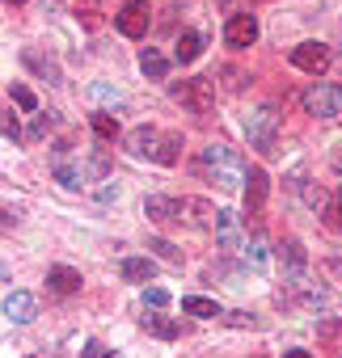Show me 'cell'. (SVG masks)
Masks as SVG:
<instances>
[{
    "label": "cell",
    "mask_w": 342,
    "mask_h": 358,
    "mask_svg": "<svg viewBox=\"0 0 342 358\" xmlns=\"http://www.w3.org/2000/svg\"><path fill=\"white\" fill-rule=\"evenodd\" d=\"M241 253H245V262H249L254 270H262V266H266V241H262V236L245 241V249H241Z\"/></svg>",
    "instance_id": "7402d4cb"
},
{
    "label": "cell",
    "mask_w": 342,
    "mask_h": 358,
    "mask_svg": "<svg viewBox=\"0 0 342 358\" xmlns=\"http://www.w3.org/2000/svg\"><path fill=\"white\" fill-rule=\"evenodd\" d=\"M51 127H55V114L47 110V114H39V122L30 127V139H47V131H51Z\"/></svg>",
    "instance_id": "4316f807"
},
{
    "label": "cell",
    "mask_w": 342,
    "mask_h": 358,
    "mask_svg": "<svg viewBox=\"0 0 342 358\" xmlns=\"http://www.w3.org/2000/svg\"><path fill=\"white\" fill-rule=\"evenodd\" d=\"M182 312H191V316H203V320H216V316H224V312H220V303H216V299H203V295H186V299H182Z\"/></svg>",
    "instance_id": "ac0fdd59"
},
{
    "label": "cell",
    "mask_w": 342,
    "mask_h": 358,
    "mask_svg": "<svg viewBox=\"0 0 342 358\" xmlns=\"http://www.w3.org/2000/svg\"><path fill=\"white\" fill-rule=\"evenodd\" d=\"M199 55H203V34L199 30H182L178 43H174V59L178 64H195Z\"/></svg>",
    "instance_id": "2e32d148"
},
{
    "label": "cell",
    "mask_w": 342,
    "mask_h": 358,
    "mask_svg": "<svg viewBox=\"0 0 342 358\" xmlns=\"http://www.w3.org/2000/svg\"><path fill=\"white\" fill-rule=\"evenodd\" d=\"M220 5H228V0H220Z\"/></svg>",
    "instance_id": "f35d334b"
},
{
    "label": "cell",
    "mask_w": 342,
    "mask_h": 358,
    "mask_svg": "<svg viewBox=\"0 0 342 358\" xmlns=\"http://www.w3.org/2000/svg\"><path fill=\"white\" fill-rule=\"evenodd\" d=\"M5 316H9L13 324H30V320L39 316V299H34L30 291H9V295H5Z\"/></svg>",
    "instance_id": "8fae6325"
},
{
    "label": "cell",
    "mask_w": 342,
    "mask_h": 358,
    "mask_svg": "<svg viewBox=\"0 0 342 358\" xmlns=\"http://www.w3.org/2000/svg\"><path fill=\"white\" fill-rule=\"evenodd\" d=\"M245 228H241V220H237V211H216V245L224 249V253H237V249H245Z\"/></svg>",
    "instance_id": "8992f818"
},
{
    "label": "cell",
    "mask_w": 342,
    "mask_h": 358,
    "mask_svg": "<svg viewBox=\"0 0 342 358\" xmlns=\"http://www.w3.org/2000/svg\"><path fill=\"white\" fill-rule=\"evenodd\" d=\"M325 224L334 228V232H342V186L329 194V203H325Z\"/></svg>",
    "instance_id": "603a6c76"
},
{
    "label": "cell",
    "mask_w": 342,
    "mask_h": 358,
    "mask_svg": "<svg viewBox=\"0 0 342 358\" xmlns=\"http://www.w3.org/2000/svg\"><path fill=\"white\" fill-rule=\"evenodd\" d=\"M13 101H18L22 110H34V106H39V101H34V93H30L26 85H13Z\"/></svg>",
    "instance_id": "f546056e"
},
{
    "label": "cell",
    "mask_w": 342,
    "mask_h": 358,
    "mask_svg": "<svg viewBox=\"0 0 342 358\" xmlns=\"http://www.w3.org/2000/svg\"><path fill=\"white\" fill-rule=\"evenodd\" d=\"M144 303H148V308H165V303H169V291H165V287H148V291H144Z\"/></svg>",
    "instance_id": "f1b7e54d"
},
{
    "label": "cell",
    "mask_w": 342,
    "mask_h": 358,
    "mask_svg": "<svg viewBox=\"0 0 342 358\" xmlns=\"http://www.w3.org/2000/svg\"><path fill=\"white\" fill-rule=\"evenodd\" d=\"M47 287H51L55 295H72V291H81V270H72V266H51V270H47Z\"/></svg>",
    "instance_id": "5bb4252c"
},
{
    "label": "cell",
    "mask_w": 342,
    "mask_h": 358,
    "mask_svg": "<svg viewBox=\"0 0 342 358\" xmlns=\"http://www.w3.org/2000/svg\"><path fill=\"white\" fill-rule=\"evenodd\" d=\"M178 148H182V135L169 131V135L160 139V160H156V164H178Z\"/></svg>",
    "instance_id": "cb8c5ba5"
},
{
    "label": "cell",
    "mask_w": 342,
    "mask_h": 358,
    "mask_svg": "<svg viewBox=\"0 0 342 358\" xmlns=\"http://www.w3.org/2000/svg\"><path fill=\"white\" fill-rule=\"evenodd\" d=\"M245 135L258 152H275V139H279V110L275 106H258L245 114Z\"/></svg>",
    "instance_id": "3957f363"
},
{
    "label": "cell",
    "mask_w": 342,
    "mask_h": 358,
    "mask_svg": "<svg viewBox=\"0 0 342 358\" xmlns=\"http://www.w3.org/2000/svg\"><path fill=\"white\" fill-rule=\"evenodd\" d=\"M292 64H296L300 72L321 76V72L329 68V47H325V43H300V47H292Z\"/></svg>",
    "instance_id": "ba28073f"
},
{
    "label": "cell",
    "mask_w": 342,
    "mask_h": 358,
    "mask_svg": "<svg viewBox=\"0 0 342 358\" xmlns=\"http://www.w3.org/2000/svg\"><path fill=\"white\" fill-rule=\"evenodd\" d=\"M245 85V72H237V68H224V89H241Z\"/></svg>",
    "instance_id": "1f68e13d"
},
{
    "label": "cell",
    "mask_w": 342,
    "mask_h": 358,
    "mask_svg": "<svg viewBox=\"0 0 342 358\" xmlns=\"http://www.w3.org/2000/svg\"><path fill=\"white\" fill-rule=\"evenodd\" d=\"M283 358H313V354H308V350H287Z\"/></svg>",
    "instance_id": "d590c367"
},
{
    "label": "cell",
    "mask_w": 342,
    "mask_h": 358,
    "mask_svg": "<svg viewBox=\"0 0 342 358\" xmlns=\"http://www.w3.org/2000/svg\"><path fill=\"white\" fill-rule=\"evenodd\" d=\"M114 22H118V34H127V38L148 34V0H127Z\"/></svg>",
    "instance_id": "9c48e42d"
},
{
    "label": "cell",
    "mask_w": 342,
    "mask_h": 358,
    "mask_svg": "<svg viewBox=\"0 0 342 358\" xmlns=\"http://www.w3.org/2000/svg\"><path fill=\"white\" fill-rule=\"evenodd\" d=\"M191 211V199H169V194H148L144 199V215L152 224H182Z\"/></svg>",
    "instance_id": "5b68a950"
},
{
    "label": "cell",
    "mask_w": 342,
    "mask_h": 358,
    "mask_svg": "<svg viewBox=\"0 0 342 358\" xmlns=\"http://www.w3.org/2000/svg\"><path fill=\"white\" fill-rule=\"evenodd\" d=\"M224 38H228V47H254L258 43V17L254 13H233L228 26H224Z\"/></svg>",
    "instance_id": "30bf717a"
},
{
    "label": "cell",
    "mask_w": 342,
    "mask_h": 358,
    "mask_svg": "<svg viewBox=\"0 0 342 358\" xmlns=\"http://www.w3.org/2000/svg\"><path fill=\"white\" fill-rule=\"evenodd\" d=\"M245 182H249V186H245V207H249V215H258L262 203H266V186H271V182H266V173H262V169H249V173H245Z\"/></svg>",
    "instance_id": "9a60e30c"
},
{
    "label": "cell",
    "mask_w": 342,
    "mask_h": 358,
    "mask_svg": "<svg viewBox=\"0 0 342 358\" xmlns=\"http://www.w3.org/2000/svg\"><path fill=\"white\" fill-rule=\"evenodd\" d=\"M334 169H338V173H342V152H334Z\"/></svg>",
    "instance_id": "8d00e7d4"
},
{
    "label": "cell",
    "mask_w": 342,
    "mask_h": 358,
    "mask_svg": "<svg viewBox=\"0 0 342 358\" xmlns=\"http://www.w3.org/2000/svg\"><path fill=\"white\" fill-rule=\"evenodd\" d=\"M300 106H304V114H313V118H338V114H342V85L317 80V85H308V89L300 93Z\"/></svg>",
    "instance_id": "7a4b0ae2"
},
{
    "label": "cell",
    "mask_w": 342,
    "mask_h": 358,
    "mask_svg": "<svg viewBox=\"0 0 342 358\" xmlns=\"http://www.w3.org/2000/svg\"><path fill=\"white\" fill-rule=\"evenodd\" d=\"M93 131H97V139H118V118H110L106 110H97L93 114Z\"/></svg>",
    "instance_id": "44dd1931"
},
{
    "label": "cell",
    "mask_w": 342,
    "mask_h": 358,
    "mask_svg": "<svg viewBox=\"0 0 342 358\" xmlns=\"http://www.w3.org/2000/svg\"><path fill=\"white\" fill-rule=\"evenodd\" d=\"M144 329H148L152 337H165V341H174V337L182 333V324L169 320V316H144Z\"/></svg>",
    "instance_id": "d6986e66"
},
{
    "label": "cell",
    "mask_w": 342,
    "mask_h": 358,
    "mask_svg": "<svg viewBox=\"0 0 342 358\" xmlns=\"http://www.w3.org/2000/svg\"><path fill=\"white\" fill-rule=\"evenodd\" d=\"M118 270H123V278H127V282H152V274H156L152 257H127Z\"/></svg>",
    "instance_id": "e0dca14e"
},
{
    "label": "cell",
    "mask_w": 342,
    "mask_h": 358,
    "mask_svg": "<svg viewBox=\"0 0 342 358\" xmlns=\"http://www.w3.org/2000/svg\"><path fill=\"white\" fill-rule=\"evenodd\" d=\"M174 101L178 106H186L191 114H207L212 106H216V85H212V76H195V80H178L174 89Z\"/></svg>",
    "instance_id": "277c9868"
},
{
    "label": "cell",
    "mask_w": 342,
    "mask_h": 358,
    "mask_svg": "<svg viewBox=\"0 0 342 358\" xmlns=\"http://www.w3.org/2000/svg\"><path fill=\"white\" fill-rule=\"evenodd\" d=\"M224 324H233V329H258L262 320L254 312H224Z\"/></svg>",
    "instance_id": "d4e9b609"
},
{
    "label": "cell",
    "mask_w": 342,
    "mask_h": 358,
    "mask_svg": "<svg viewBox=\"0 0 342 358\" xmlns=\"http://www.w3.org/2000/svg\"><path fill=\"white\" fill-rule=\"evenodd\" d=\"M300 194H304V203H308V207H321V211H325V203H329V194H325L321 186H304Z\"/></svg>",
    "instance_id": "83f0119b"
},
{
    "label": "cell",
    "mask_w": 342,
    "mask_h": 358,
    "mask_svg": "<svg viewBox=\"0 0 342 358\" xmlns=\"http://www.w3.org/2000/svg\"><path fill=\"white\" fill-rule=\"evenodd\" d=\"M9 5H26V0H9Z\"/></svg>",
    "instance_id": "74e56055"
},
{
    "label": "cell",
    "mask_w": 342,
    "mask_h": 358,
    "mask_svg": "<svg viewBox=\"0 0 342 358\" xmlns=\"http://www.w3.org/2000/svg\"><path fill=\"white\" fill-rule=\"evenodd\" d=\"M139 68H144V72H148L152 80H160V76L169 72V64H165V55H160V51H152V47H148V51H139Z\"/></svg>",
    "instance_id": "ffe728a7"
},
{
    "label": "cell",
    "mask_w": 342,
    "mask_h": 358,
    "mask_svg": "<svg viewBox=\"0 0 342 358\" xmlns=\"http://www.w3.org/2000/svg\"><path fill=\"white\" fill-rule=\"evenodd\" d=\"M68 148H72V143H55V156H51V173H55V182H60L64 190H81V186H85V169L68 160Z\"/></svg>",
    "instance_id": "52a82bcc"
},
{
    "label": "cell",
    "mask_w": 342,
    "mask_h": 358,
    "mask_svg": "<svg viewBox=\"0 0 342 358\" xmlns=\"http://www.w3.org/2000/svg\"><path fill=\"white\" fill-rule=\"evenodd\" d=\"M148 249H156V257H165V262H174V266H182V253L169 245V241H152Z\"/></svg>",
    "instance_id": "484cf974"
},
{
    "label": "cell",
    "mask_w": 342,
    "mask_h": 358,
    "mask_svg": "<svg viewBox=\"0 0 342 358\" xmlns=\"http://www.w3.org/2000/svg\"><path fill=\"white\" fill-rule=\"evenodd\" d=\"M93 97H102V101H118V93H110L106 85H93Z\"/></svg>",
    "instance_id": "e575fe53"
},
{
    "label": "cell",
    "mask_w": 342,
    "mask_h": 358,
    "mask_svg": "<svg viewBox=\"0 0 342 358\" xmlns=\"http://www.w3.org/2000/svg\"><path fill=\"white\" fill-rule=\"evenodd\" d=\"M279 257H283V282H300L304 278V262H308L304 245L300 241H283L279 245Z\"/></svg>",
    "instance_id": "7c38bea8"
},
{
    "label": "cell",
    "mask_w": 342,
    "mask_h": 358,
    "mask_svg": "<svg viewBox=\"0 0 342 358\" xmlns=\"http://www.w3.org/2000/svg\"><path fill=\"white\" fill-rule=\"evenodd\" d=\"M97 199H102V203H118V186H102Z\"/></svg>",
    "instance_id": "836d02e7"
},
{
    "label": "cell",
    "mask_w": 342,
    "mask_h": 358,
    "mask_svg": "<svg viewBox=\"0 0 342 358\" xmlns=\"http://www.w3.org/2000/svg\"><path fill=\"white\" fill-rule=\"evenodd\" d=\"M160 131H152V127H135L131 135H127V148L135 152V156H148V160H160Z\"/></svg>",
    "instance_id": "4fadbf2b"
},
{
    "label": "cell",
    "mask_w": 342,
    "mask_h": 358,
    "mask_svg": "<svg viewBox=\"0 0 342 358\" xmlns=\"http://www.w3.org/2000/svg\"><path fill=\"white\" fill-rule=\"evenodd\" d=\"M199 173H207L220 190H237V186L245 182L249 169H245V160H241L228 143H212V148H203V156H199Z\"/></svg>",
    "instance_id": "6da1fadb"
},
{
    "label": "cell",
    "mask_w": 342,
    "mask_h": 358,
    "mask_svg": "<svg viewBox=\"0 0 342 358\" xmlns=\"http://www.w3.org/2000/svg\"><path fill=\"white\" fill-rule=\"evenodd\" d=\"M81 354H85V358H106V345H102V341H89Z\"/></svg>",
    "instance_id": "d6a6232c"
},
{
    "label": "cell",
    "mask_w": 342,
    "mask_h": 358,
    "mask_svg": "<svg viewBox=\"0 0 342 358\" xmlns=\"http://www.w3.org/2000/svg\"><path fill=\"white\" fill-rule=\"evenodd\" d=\"M5 139H9V143H18V139H22V127H18L13 110H5Z\"/></svg>",
    "instance_id": "4dcf8cb0"
}]
</instances>
